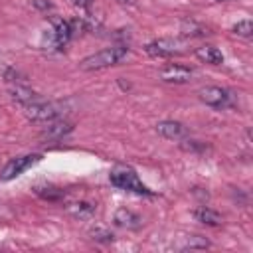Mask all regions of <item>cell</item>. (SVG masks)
<instances>
[{"label":"cell","instance_id":"15","mask_svg":"<svg viewBox=\"0 0 253 253\" xmlns=\"http://www.w3.org/2000/svg\"><path fill=\"white\" fill-rule=\"evenodd\" d=\"M196 57H198L200 61L211 63V65L223 63V53H221L217 47H213V45H202V47H198V49H196Z\"/></svg>","mask_w":253,"mask_h":253},{"label":"cell","instance_id":"12","mask_svg":"<svg viewBox=\"0 0 253 253\" xmlns=\"http://www.w3.org/2000/svg\"><path fill=\"white\" fill-rule=\"evenodd\" d=\"M71 123H67V121H49L47 123V126L43 128V132H42V136L43 138H47V140H57V138H61V136H65L67 132H71Z\"/></svg>","mask_w":253,"mask_h":253},{"label":"cell","instance_id":"5","mask_svg":"<svg viewBox=\"0 0 253 253\" xmlns=\"http://www.w3.org/2000/svg\"><path fill=\"white\" fill-rule=\"evenodd\" d=\"M198 95H200V101L202 103H206L208 107H213V109H225L231 103L229 91L223 89V87H217V85L204 87V89H200Z\"/></svg>","mask_w":253,"mask_h":253},{"label":"cell","instance_id":"23","mask_svg":"<svg viewBox=\"0 0 253 253\" xmlns=\"http://www.w3.org/2000/svg\"><path fill=\"white\" fill-rule=\"evenodd\" d=\"M217 2H225V0H217Z\"/></svg>","mask_w":253,"mask_h":253},{"label":"cell","instance_id":"18","mask_svg":"<svg viewBox=\"0 0 253 253\" xmlns=\"http://www.w3.org/2000/svg\"><path fill=\"white\" fill-rule=\"evenodd\" d=\"M206 247H210V241L206 237H202V235H190L180 245V249H206Z\"/></svg>","mask_w":253,"mask_h":253},{"label":"cell","instance_id":"21","mask_svg":"<svg viewBox=\"0 0 253 253\" xmlns=\"http://www.w3.org/2000/svg\"><path fill=\"white\" fill-rule=\"evenodd\" d=\"M32 6L38 10H43V12L51 10V2H47V0H32Z\"/></svg>","mask_w":253,"mask_h":253},{"label":"cell","instance_id":"13","mask_svg":"<svg viewBox=\"0 0 253 253\" xmlns=\"http://www.w3.org/2000/svg\"><path fill=\"white\" fill-rule=\"evenodd\" d=\"M10 95L14 101L22 103V105H28V103H34V101H40V95L36 91H32L30 87H26L24 83H16L10 87Z\"/></svg>","mask_w":253,"mask_h":253},{"label":"cell","instance_id":"11","mask_svg":"<svg viewBox=\"0 0 253 253\" xmlns=\"http://www.w3.org/2000/svg\"><path fill=\"white\" fill-rule=\"evenodd\" d=\"M113 221H115L119 227H125V229H138V227L142 225V219H140L134 211H130V210H126V208H119V210L115 211Z\"/></svg>","mask_w":253,"mask_h":253},{"label":"cell","instance_id":"14","mask_svg":"<svg viewBox=\"0 0 253 253\" xmlns=\"http://www.w3.org/2000/svg\"><path fill=\"white\" fill-rule=\"evenodd\" d=\"M194 217H196V221H200V223H206V225H221V221H223V217L215 211V210H211V208H208V206H200V208H196L194 210Z\"/></svg>","mask_w":253,"mask_h":253},{"label":"cell","instance_id":"3","mask_svg":"<svg viewBox=\"0 0 253 253\" xmlns=\"http://www.w3.org/2000/svg\"><path fill=\"white\" fill-rule=\"evenodd\" d=\"M63 105L61 103H53V101H34V103H28L24 105V115L30 119V121H36V123H49V121H55L63 115Z\"/></svg>","mask_w":253,"mask_h":253},{"label":"cell","instance_id":"8","mask_svg":"<svg viewBox=\"0 0 253 253\" xmlns=\"http://www.w3.org/2000/svg\"><path fill=\"white\" fill-rule=\"evenodd\" d=\"M65 211L69 217L73 219H79V221H85V219H91L97 211V206L93 202H87V200H77V202H69L65 206Z\"/></svg>","mask_w":253,"mask_h":253},{"label":"cell","instance_id":"17","mask_svg":"<svg viewBox=\"0 0 253 253\" xmlns=\"http://www.w3.org/2000/svg\"><path fill=\"white\" fill-rule=\"evenodd\" d=\"M182 36H188V38H198V36H206L208 34V28H204L202 24H196L194 20H184L182 22Z\"/></svg>","mask_w":253,"mask_h":253},{"label":"cell","instance_id":"4","mask_svg":"<svg viewBox=\"0 0 253 253\" xmlns=\"http://www.w3.org/2000/svg\"><path fill=\"white\" fill-rule=\"evenodd\" d=\"M144 51L150 57H172V55L182 53V43L178 40H172V38H160V40L146 43Z\"/></svg>","mask_w":253,"mask_h":253},{"label":"cell","instance_id":"2","mask_svg":"<svg viewBox=\"0 0 253 253\" xmlns=\"http://www.w3.org/2000/svg\"><path fill=\"white\" fill-rule=\"evenodd\" d=\"M126 47L125 45H115V47H105L93 55H87L85 59L79 61V69L83 71H95V69H105L111 67L115 63H119L125 55H126Z\"/></svg>","mask_w":253,"mask_h":253},{"label":"cell","instance_id":"6","mask_svg":"<svg viewBox=\"0 0 253 253\" xmlns=\"http://www.w3.org/2000/svg\"><path fill=\"white\" fill-rule=\"evenodd\" d=\"M40 160H42V156H40V154H26V156L12 158V160L4 166V170H2V174H0V180H4V182L12 180V178L20 176L22 172H26L30 166H34V164H36V162H40Z\"/></svg>","mask_w":253,"mask_h":253},{"label":"cell","instance_id":"19","mask_svg":"<svg viewBox=\"0 0 253 253\" xmlns=\"http://www.w3.org/2000/svg\"><path fill=\"white\" fill-rule=\"evenodd\" d=\"M89 235H91V239L101 241V243H111L115 239V235L109 229H105V227H95V229L89 231Z\"/></svg>","mask_w":253,"mask_h":253},{"label":"cell","instance_id":"10","mask_svg":"<svg viewBox=\"0 0 253 253\" xmlns=\"http://www.w3.org/2000/svg\"><path fill=\"white\" fill-rule=\"evenodd\" d=\"M156 132L168 140H182L188 134V128L178 121H160L156 123Z\"/></svg>","mask_w":253,"mask_h":253},{"label":"cell","instance_id":"7","mask_svg":"<svg viewBox=\"0 0 253 253\" xmlns=\"http://www.w3.org/2000/svg\"><path fill=\"white\" fill-rule=\"evenodd\" d=\"M158 77L166 83H188L192 79V69L178 63H168L158 71Z\"/></svg>","mask_w":253,"mask_h":253},{"label":"cell","instance_id":"22","mask_svg":"<svg viewBox=\"0 0 253 253\" xmlns=\"http://www.w3.org/2000/svg\"><path fill=\"white\" fill-rule=\"evenodd\" d=\"M69 2H71V6H75L79 10H89V6H91V0H69Z\"/></svg>","mask_w":253,"mask_h":253},{"label":"cell","instance_id":"1","mask_svg":"<svg viewBox=\"0 0 253 253\" xmlns=\"http://www.w3.org/2000/svg\"><path fill=\"white\" fill-rule=\"evenodd\" d=\"M109 180L119 190L132 192V194H138V196H152V192L140 182L138 174L130 166H115L109 174Z\"/></svg>","mask_w":253,"mask_h":253},{"label":"cell","instance_id":"20","mask_svg":"<svg viewBox=\"0 0 253 253\" xmlns=\"http://www.w3.org/2000/svg\"><path fill=\"white\" fill-rule=\"evenodd\" d=\"M231 32L237 34V36H241V38H249L253 34V24H251V20H241V22H237L231 28Z\"/></svg>","mask_w":253,"mask_h":253},{"label":"cell","instance_id":"9","mask_svg":"<svg viewBox=\"0 0 253 253\" xmlns=\"http://www.w3.org/2000/svg\"><path fill=\"white\" fill-rule=\"evenodd\" d=\"M73 36L71 24L61 18H53V30H51V47H63L69 38Z\"/></svg>","mask_w":253,"mask_h":253},{"label":"cell","instance_id":"16","mask_svg":"<svg viewBox=\"0 0 253 253\" xmlns=\"http://www.w3.org/2000/svg\"><path fill=\"white\" fill-rule=\"evenodd\" d=\"M34 192H36L40 198L47 200V202H57V200L63 198V190H59V188H55V186H36Z\"/></svg>","mask_w":253,"mask_h":253}]
</instances>
